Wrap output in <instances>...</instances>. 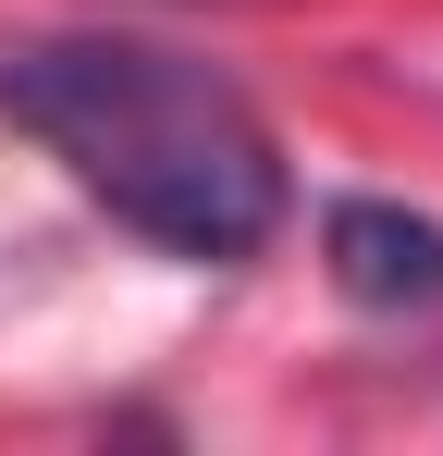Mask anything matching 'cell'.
I'll list each match as a JSON object with an SVG mask.
<instances>
[{
  "label": "cell",
  "instance_id": "obj_1",
  "mask_svg": "<svg viewBox=\"0 0 443 456\" xmlns=\"http://www.w3.org/2000/svg\"><path fill=\"white\" fill-rule=\"evenodd\" d=\"M0 124H25L74 185L173 259H259L284 234V149L246 86L148 37H37L0 62Z\"/></svg>",
  "mask_w": 443,
  "mask_h": 456
},
{
  "label": "cell",
  "instance_id": "obj_2",
  "mask_svg": "<svg viewBox=\"0 0 443 456\" xmlns=\"http://www.w3.org/2000/svg\"><path fill=\"white\" fill-rule=\"evenodd\" d=\"M320 259H333V284H345L358 308H407V321H431V308H443V223H431V210L333 198Z\"/></svg>",
  "mask_w": 443,
  "mask_h": 456
}]
</instances>
